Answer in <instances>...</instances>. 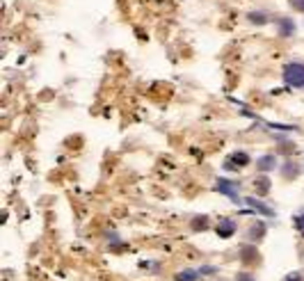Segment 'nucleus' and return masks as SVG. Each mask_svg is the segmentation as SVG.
Wrapping results in <instances>:
<instances>
[{
  "label": "nucleus",
  "mask_w": 304,
  "mask_h": 281,
  "mask_svg": "<svg viewBox=\"0 0 304 281\" xmlns=\"http://www.w3.org/2000/svg\"><path fill=\"white\" fill-rule=\"evenodd\" d=\"M254 187H256L258 194H268V192H270V179H265V176L254 179Z\"/></svg>",
  "instance_id": "obj_11"
},
{
  "label": "nucleus",
  "mask_w": 304,
  "mask_h": 281,
  "mask_svg": "<svg viewBox=\"0 0 304 281\" xmlns=\"http://www.w3.org/2000/svg\"><path fill=\"white\" fill-rule=\"evenodd\" d=\"M279 172H281V176H284L286 181H291V179H298L300 174H302V167H300L298 162L293 160H286L281 167H279Z\"/></svg>",
  "instance_id": "obj_4"
},
{
  "label": "nucleus",
  "mask_w": 304,
  "mask_h": 281,
  "mask_svg": "<svg viewBox=\"0 0 304 281\" xmlns=\"http://www.w3.org/2000/svg\"><path fill=\"white\" fill-rule=\"evenodd\" d=\"M192 229H201V231H204V229H208V217H206V215L194 217V220H192Z\"/></svg>",
  "instance_id": "obj_14"
},
{
  "label": "nucleus",
  "mask_w": 304,
  "mask_h": 281,
  "mask_svg": "<svg viewBox=\"0 0 304 281\" xmlns=\"http://www.w3.org/2000/svg\"><path fill=\"white\" fill-rule=\"evenodd\" d=\"M236 281H256V277L249 272H240V275H236Z\"/></svg>",
  "instance_id": "obj_17"
},
{
  "label": "nucleus",
  "mask_w": 304,
  "mask_h": 281,
  "mask_svg": "<svg viewBox=\"0 0 304 281\" xmlns=\"http://www.w3.org/2000/svg\"><path fill=\"white\" fill-rule=\"evenodd\" d=\"M247 165H249V153H245V151H233L224 160L226 172H240V169H245Z\"/></svg>",
  "instance_id": "obj_2"
},
{
  "label": "nucleus",
  "mask_w": 304,
  "mask_h": 281,
  "mask_svg": "<svg viewBox=\"0 0 304 281\" xmlns=\"http://www.w3.org/2000/svg\"><path fill=\"white\" fill-rule=\"evenodd\" d=\"M284 281H304V277H302V272H291Z\"/></svg>",
  "instance_id": "obj_18"
},
{
  "label": "nucleus",
  "mask_w": 304,
  "mask_h": 281,
  "mask_svg": "<svg viewBox=\"0 0 304 281\" xmlns=\"http://www.w3.org/2000/svg\"><path fill=\"white\" fill-rule=\"evenodd\" d=\"M218 281H224V279H218Z\"/></svg>",
  "instance_id": "obj_20"
},
{
  "label": "nucleus",
  "mask_w": 304,
  "mask_h": 281,
  "mask_svg": "<svg viewBox=\"0 0 304 281\" xmlns=\"http://www.w3.org/2000/svg\"><path fill=\"white\" fill-rule=\"evenodd\" d=\"M281 78H284L286 87L291 89H304V62H286L281 69Z\"/></svg>",
  "instance_id": "obj_1"
},
{
  "label": "nucleus",
  "mask_w": 304,
  "mask_h": 281,
  "mask_svg": "<svg viewBox=\"0 0 304 281\" xmlns=\"http://www.w3.org/2000/svg\"><path fill=\"white\" fill-rule=\"evenodd\" d=\"M288 5H291L293 12H302L304 14V0H288Z\"/></svg>",
  "instance_id": "obj_16"
},
{
  "label": "nucleus",
  "mask_w": 304,
  "mask_h": 281,
  "mask_svg": "<svg viewBox=\"0 0 304 281\" xmlns=\"http://www.w3.org/2000/svg\"><path fill=\"white\" fill-rule=\"evenodd\" d=\"M243 204H247V206H249L251 210H258L261 215H268V217H272V215H275V210H272V208L263 206V201L254 199V197H247V199H243Z\"/></svg>",
  "instance_id": "obj_9"
},
{
  "label": "nucleus",
  "mask_w": 304,
  "mask_h": 281,
  "mask_svg": "<svg viewBox=\"0 0 304 281\" xmlns=\"http://www.w3.org/2000/svg\"><path fill=\"white\" fill-rule=\"evenodd\" d=\"M215 190L222 194H226L231 201H236V204H240V185L233 181H226V179H218V183H215Z\"/></svg>",
  "instance_id": "obj_3"
},
{
  "label": "nucleus",
  "mask_w": 304,
  "mask_h": 281,
  "mask_svg": "<svg viewBox=\"0 0 304 281\" xmlns=\"http://www.w3.org/2000/svg\"><path fill=\"white\" fill-rule=\"evenodd\" d=\"M295 224H298V229H300V231H302V233H304V213H300L298 217H295Z\"/></svg>",
  "instance_id": "obj_19"
},
{
  "label": "nucleus",
  "mask_w": 304,
  "mask_h": 281,
  "mask_svg": "<svg viewBox=\"0 0 304 281\" xmlns=\"http://www.w3.org/2000/svg\"><path fill=\"white\" fill-rule=\"evenodd\" d=\"M275 23H277V27H279V37H291V34H295V23H293L291 19L279 16Z\"/></svg>",
  "instance_id": "obj_8"
},
{
  "label": "nucleus",
  "mask_w": 304,
  "mask_h": 281,
  "mask_svg": "<svg viewBox=\"0 0 304 281\" xmlns=\"http://www.w3.org/2000/svg\"><path fill=\"white\" fill-rule=\"evenodd\" d=\"M240 256H243V263H258L261 261V256H258V252H256V247H249V245H245L243 249H240Z\"/></svg>",
  "instance_id": "obj_10"
},
{
  "label": "nucleus",
  "mask_w": 304,
  "mask_h": 281,
  "mask_svg": "<svg viewBox=\"0 0 304 281\" xmlns=\"http://www.w3.org/2000/svg\"><path fill=\"white\" fill-rule=\"evenodd\" d=\"M199 277H201L199 270H183V272L176 275V281H197Z\"/></svg>",
  "instance_id": "obj_12"
},
{
  "label": "nucleus",
  "mask_w": 304,
  "mask_h": 281,
  "mask_svg": "<svg viewBox=\"0 0 304 281\" xmlns=\"http://www.w3.org/2000/svg\"><path fill=\"white\" fill-rule=\"evenodd\" d=\"M263 235H265V224H263V222H256V224H251V227H249V231H247V235H245V238L254 245V242L263 240Z\"/></svg>",
  "instance_id": "obj_7"
},
{
  "label": "nucleus",
  "mask_w": 304,
  "mask_h": 281,
  "mask_svg": "<svg viewBox=\"0 0 304 281\" xmlns=\"http://www.w3.org/2000/svg\"><path fill=\"white\" fill-rule=\"evenodd\" d=\"M249 21H251V23H258V26H263V23H268V16H265L263 12H251V14H249Z\"/></svg>",
  "instance_id": "obj_13"
},
{
  "label": "nucleus",
  "mask_w": 304,
  "mask_h": 281,
  "mask_svg": "<svg viewBox=\"0 0 304 281\" xmlns=\"http://www.w3.org/2000/svg\"><path fill=\"white\" fill-rule=\"evenodd\" d=\"M199 272H201V277H206V275H218L220 270L215 268V265H201V268H199Z\"/></svg>",
  "instance_id": "obj_15"
},
{
  "label": "nucleus",
  "mask_w": 304,
  "mask_h": 281,
  "mask_svg": "<svg viewBox=\"0 0 304 281\" xmlns=\"http://www.w3.org/2000/svg\"><path fill=\"white\" fill-rule=\"evenodd\" d=\"M236 229H238V224L233 220H229V217H224V220H220V224H218V235L220 238H231L233 233H236Z\"/></svg>",
  "instance_id": "obj_6"
},
{
  "label": "nucleus",
  "mask_w": 304,
  "mask_h": 281,
  "mask_svg": "<svg viewBox=\"0 0 304 281\" xmlns=\"http://www.w3.org/2000/svg\"><path fill=\"white\" fill-rule=\"evenodd\" d=\"M277 165H279V160H277V155H275V153H265V155H261V158L256 160V169H258V172H272Z\"/></svg>",
  "instance_id": "obj_5"
}]
</instances>
